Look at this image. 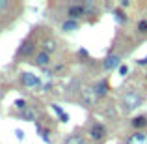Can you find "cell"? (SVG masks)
<instances>
[{
  "label": "cell",
  "mask_w": 147,
  "mask_h": 144,
  "mask_svg": "<svg viewBox=\"0 0 147 144\" xmlns=\"http://www.w3.org/2000/svg\"><path fill=\"white\" fill-rule=\"evenodd\" d=\"M34 51H36V45H34L32 41L26 40V41H22V43H21L17 54H19V56H22V58H30V54H34Z\"/></svg>",
  "instance_id": "cell-7"
},
{
  "label": "cell",
  "mask_w": 147,
  "mask_h": 144,
  "mask_svg": "<svg viewBox=\"0 0 147 144\" xmlns=\"http://www.w3.org/2000/svg\"><path fill=\"white\" fill-rule=\"evenodd\" d=\"M56 49H58L56 40H54V38H49V40H45V41H43V49H41V51H45L47 54H52Z\"/></svg>",
  "instance_id": "cell-13"
},
{
  "label": "cell",
  "mask_w": 147,
  "mask_h": 144,
  "mask_svg": "<svg viewBox=\"0 0 147 144\" xmlns=\"http://www.w3.org/2000/svg\"><path fill=\"white\" fill-rule=\"evenodd\" d=\"M138 64H140V66H147V56L142 58V60H138Z\"/></svg>",
  "instance_id": "cell-23"
},
{
  "label": "cell",
  "mask_w": 147,
  "mask_h": 144,
  "mask_svg": "<svg viewBox=\"0 0 147 144\" xmlns=\"http://www.w3.org/2000/svg\"><path fill=\"white\" fill-rule=\"evenodd\" d=\"M21 84L24 88L34 90V88H39L41 86V79L36 75V73H32V71H22L21 73Z\"/></svg>",
  "instance_id": "cell-3"
},
{
  "label": "cell",
  "mask_w": 147,
  "mask_h": 144,
  "mask_svg": "<svg viewBox=\"0 0 147 144\" xmlns=\"http://www.w3.org/2000/svg\"><path fill=\"white\" fill-rule=\"evenodd\" d=\"M138 32L140 34H147V19H142L138 23Z\"/></svg>",
  "instance_id": "cell-19"
},
{
  "label": "cell",
  "mask_w": 147,
  "mask_h": 144,
  "mask_svg": "<svg viewBox=\"0 0 147 144\" xmlns=\"http://www.w3.org/2000/svg\"><path fill=\"white\" fill-rule=\"evenodd\" d=\"M19 116H21L22 120H26V122H36V111H34V109H30V107L26 109V111H22Z\"/></svg>",
  "instance_id": "cell-15"
},
{
  "label": "cell",
  "mask_w": 147,
  "mask_h": 144,
  "mask_svg": "<svg viewBox=\"0 0 147 144\" xmlns=\"http://www.w3.org/2000/svg\"><path fill=\"white\" fill-rule=\"evenodd\" d=\"M119 66H121V56H119V54H108L102 62V68L106 69V71H112V69H115V68L119 69Z\"/></svg>",
  "instance_id": "cell-5"
},
{
  "label": "cell",
  "mask_w": 147,
  "mask_h": 144,
  "mask_svg": "<svg viewBox=\"0 0 147 144\" xmlns=\"http://www.w3.org/2000/svg\"><path fill=\"white\" fill-rule=\"evenodd\" d=\"M34 62H36V66H39V68H47L50 66V54H47L45 51H39V53L36 54V58H34Z\"/></svg>",
  "instance_id": "cell-9"
},
{
  "label": "cell",
  "mask_w": 147,
  "mask_h": 144,
  "mask_svg": "<svg viewBox=\"0 0 147 144\" xmlns=\"http://www.w3.org/2000/svg\"><path fill=\"white\" fill-rule=\"evenodd\" d=\"M84 15H88V11H86V8H84V4H73V6H69L67 17L71 19V21H76V19L84 17Z\"/></svg>",
  "instance_id": "cell-4"
},
{
  "label": "cell",
  "mask_w": 147,
  "mask_h": 144,
  "mask_svg": "<svg viewBox=\"0 0 147 144\" xmlns=\"http://www.w3.org/2000/svg\"><path fill=\"white\" fill-rule=\"evenodd\" d=\"M142 103H144V96L138 90H127L125 94L121 96V107L125 109V111H134V109H138Z\"/></svg>",
  "instance_id": "cell-1"
},
{
  "label": "cell",
  "mask_w": 147,
  "mask_h": 144,
  "mask_svg": "<svg viewBox=\"0 0 147 144\" xmlns=\"http://www.w3.org/2000/svg\"><path fill=\"white\" fill-rule=\"evenodd\" d=\"M145 79H147V73H145Z\"/></svg>",
  "instance_id": "cell-24"
},
{
  "label": "cell",
  "mask_w": 147,
  "mask_h": 144,
  "mask_svg": "<svg viewBox=\"0 0 147 144\" xmlns=\"http://www.w3.org/2000/svg\"><path fill=\"white\" fill-rule=\"evenodd\" d=\"M130 126L134 127V129H144V127H147V116H134L132 122H130Z\"/></svg>",
  "instance_id": "cell-12"
},
{
  "label": "cell",
  "mask_w": 147,
  "mask_h": 144,
  "mask_svg": "<svg viewBox=\"0 0 147 144\" xmlns=\"http://www.w3.org/2000/svg\"><path fill=\"white\" fill-rule=\"evenodd\" d=\"M93 90H95V94H97V97L100 99V97H104L108 94V90H110V86H108V81L106 79H100L97 84L93 86Z\"/></svg>",
  "instance_id": "cell-10"
},
{
  "label": "cell",
  "mask_w": 147,
  "mask_h": 144,
  "mask_svg": "<svg viewBox=\"0 0 147 144\" xmlns=\"http://www.w3.org/2000/svg\"><path fill=\"white\" fill-rule=\"evenodd\" d=\"M7 6H9V4H7L6 0H0V11H2V10H6Z\"/></svg>",
  "instance_id": "cell-22"
},
{
  "label": "cell",
  "mask_w": 147,
  "mask_h": 144,
  "mask_svg": "<svg viewBox=\"0 0 147 144\" xmlns=\"http://www.w3.org/2000/svg\"><path fill=\"white\" fill-rule=\"evenodd\" d=\"M114 15H115V21H117V23H121V25H123V23H125V21H127V17H125V13H123V11H121V10H115V11H114Z\"/></svg>",
  "instance_id": "cell-18"
},
{
  "label": "cell",
  "mask_w": 147,
  "mask_h": 144,
  "mask_svg": "<svg viewBox=\"0 0 147 144\" xmlns=\"http://www.w3.org/2000/svg\"><path fill=\"white\" fill-rule=\"evenodd\" d=\"M61 30H63V32H75V30H78V21H71V19H67V21L61 25Z\"/></svg>",
  "instance_id": "cell-14"
},
{
  "label": "cell",
  "mask_w": 147,
  "mask_h": 144,
  "mask_svg": "<svg viewBox=\"0 0 147 144\" xmlns=\"http://www.w3.org/2000/svg\"><path fill=\"white\" fill-rule=\"evenodd\" d=\"M97 99H99V97H97V94H95L93 86H91V88H84V90H82V103L86 105V107H93Z\"/></svg>",
  "instance_id": "cell-6"
},
{
  "label": "cell",
  "mask_w": 147,
  "mask_h": 144,
  "mask_svg": "<svg viewBox=\"0 0 147 144\" xmlns=\"http://www.w3.org/2000/svg\"><path fill=\"white\" fill-rule=\"evenodd\" d=\"M63 144H88L86 141V137L84 135H80V133H71V135H67V139H65V142Z\"/></svg>",
  "instance_id": "cell-11"
},
{
  "label": "cell",
  "mask_w": 147,
  "mask_h": 144,
  "mask_svg": "<svg viewBox=\"0 0 147 144\" xmlns=\"http://www.w3.org/2000/svg\"><path fill=\"white\" fill-rule=\"evenodd\" d=\"M106 126L100 122H91L90 124V129H88V135H90V139L93 142H100L104 141V137H106Z\"/></svg>",
  "instance_id": "cell-2"
},
{
  "label": "cell",
  "mask_w": 147,
  "mask_h": 144,
  "mask_svg": "<svg viewBox=\"0 0 147 144\" xmlns=\"http://www.w3.org/2000/svg\"><path fill=\"white\" fill-rule=\"evenodd\" d=\"M125 144H147V133H144V131H134L127 139Z\"/></svg>",
  "instance_id": "cell-8"
},
{
  "label": "cell",
  "mask_w": 147,
  "mask_h": 144,
  "mask_svg": "<svg viewBox=\"0 0 147 144\" xmlns=\"http://www.w3.org/2000/svg\"><path fill=\"white\" fill-rule=\"evenodd\" d=\"M15 109H17L19 112H22V111H26V109H28V103H26L24 99H15Z\"/></svg>",
  "instance_id": "cell-17"
},
{
  "label": "cell",
  "mask_w": 147,
  "mask_h": 144,
  "mask_svg": "<svg viewBox=\"0 0 147 144\" xmlns=\"http://www.w3.org/2000/svg\"><path fill=\"white\" fill-rule=\"evenodd\" d=\"M52 111L56 112L58 116H60V120H61L63 124H67V122H69V114H67V112H65L61 107H58V105H52Z\"/></svg>",
  "instance_id": "cell-16"
},
{
  "label": "cell",
  "mask_w": 147,
  "mask_h": 144,
  "mask_svg": "<svg viewBox=\"0 0 147 144\" xmlns=\"http://www.w3.org/2000/svg\"><path fill=\"white\" fill-rule=\"evenodd\" d=\"M15 135H17V139H19V141H22V139H24V133H22L21 129H17V131H15Z\"/></svg>",
  "instance_id": "cell-21"
},
{
  "label": "cell",
  "mask_w": 147,
  "mask_h": 144,
  "mask_svg": "<svg viewBox=\"0 0 147 144\" xmlns=\"http://www.w3.org/2000/svg\"><path fill=\"white\" fill-rule=\"evenodd\" d=\"M119 75H121V77H127V75H129V66H125V64L119 66Z\"/></svg>",
  "instance_id": "cell-20"
}]
</instances>
